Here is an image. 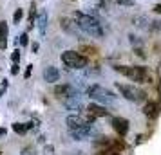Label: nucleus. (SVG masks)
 I'll return each instance as SVG.
<instances>
[{
    "instance_id": "f257e3e1",
    "label": "nucleus",
    "mask_w": 161,
    "mask_h": 155,
    "mask_svg": "<svg viewBox=\"0 0 161 155\" xmlns=\"http://www.w3.org/2000/svg\"><path fill=\"white\" fill-rule=\"evenodd\" d=\"M74 20L78 23L80 31L87 33L89 36H92V38H102L103 36V27H102V23H100V20H98L96 16L87 15V13H81V11H76V13H74Z\"/></svg>"
},
{
    "instance_id": "f03ea898",
    "label": "nucleus",
    "mask_w": 161,
    "mask_h": 155,
    "mask_svg": "<svg viewBox=\"0 0 161 155\" xmlns=\"http://www.w3.org/2000/svg\"><path fill=\"white\" fill-rule=\"evenodd\" d=\"M114 70L119 74H123L125 78H129L134 83H150L152 76L147 70L145 67H138V65H116Z\"/></svg>"
},
{
    "instance_id": "7ed1b4c3",
    "label": "nucleus",
    "mask_w": 161,
    "mask_h": 155,
    "mask_svg": "<svg viewBox=\"0 0 161 155\" xmlns=\"http://www.w3.org/2000/svg\"><path fill=\"white\" fill-rule=\"evenodd\" d=\"M87 96L91 97V99H94L96 103H103V105H110L118 99V96L112 90L105 89L102 85H96V83L87 87Z\"/></svg>"
},
{
    "instance_id": "20e7f679",
    "label": "nucleus",
    "mask_w": 161,
    "mask_h": 155,
    "mask_svg": "<svg viewBox=\"0 0 161 155\" xmlns=\"http://www.w3.org/2000/svg\"><path fill=\"white\" fill-rule=\"evenodd\" d=\"M116 89L127 101H132V103H143V101H147V92L138 89V87H134V85L116 83Z\"/></svg>"
},
{
    "instance_id": "39448f33",
    "label": "nucleus",
    "mask_w": 161,
    "mask_h": 155,
    "mask_svg": "<svg viewBox=\"0 0 161 155\" xmlns=\"http://www.w3.org/2000/svg\"><path fill=\"white\" fill-rule=\"evenodd\" d=\"M60 59H62V63H64L67 69H76V70H78V69H85V67H87V58L81 56L80 52H76V51L62 52Z\"/></svg>"
},
{
    "instance_id": "423d86ee",
    "label": "nucleus",
    "mask_w": 161,
    "mask_h": 155,
    "mask_svg": "<svg viewBox=\"0 0 161 155\" xmlns=\"http://www.w3.org/2000/svg\"><path fill=\"white\" fill-rule=\"evenodd\" d=\"M78 94V90L74 89L73 85H69V83H64V85H56L54 87V96L58 97V99H69L71 96H76Z\"/></svg>"
},
{
    "instance_id": "0eeeda50",
    "label": "nucleus",
    "mask_w": 161,
    "mask_h": 155,
    "mask_svg": "<svg viewBox=\"0 0 161 155\" xmlns=\"http://www.w3.org/2000/svg\"><path fill=\"white\" fill-rule=\"evenodd\" d=\"M65 123H67V128H69V130H85L89 126V123L81 117L80 114H71V116L67 117Z\"/></svg>"
},
{
    "instance_id": "6e6552de",
    "label": "nucleus",
    "mask_w": 161,
    "mask_h": 155,
    "mask_svg": "<svg viewBox=\"0 0 161 155\" xmlns=\"http://www.w3.org/2000/svg\"><path fill=\"white\" fill-rule=\"evenodd\" d=\"M64 103H65V108H67V110H73V112H76V114H80L81 110H85V106H83V101H81V96H80V94L71 96L69 99H65Z\"/></svg>"
},
{
    "instance_id": "1a4fd4ad",
    "label": "nucleus",
    "mask_w": 161,
    "mask_h": 155,
    "mask_svg": "<svg viewBox=\"0 0 161 155\" xmlns=\"http://www.w3.org/2000/svg\"><path fill=\"white\" fill-rule=\"evenodd\" d=\"M60 25H62V29L65 31V33L73 34V36H80V27H78V23H76L74 18H62Z\"/></svg>"
},
{
    "instance_id": "9d476101",
    "label": "nucleus",
    "mask_w": 161,
    "mask_h": 155,
    "mask_svg": "<svg viewBox=\"0 0 161 155\" xmlns=\"http://www.w3.org/2000/svg\"><path fill=\"white\" fill-rule=\"evenodd\" d=\"M112 128L116 130V133L119 137H125L129 133V121L125 117H114L112 119Z\"/></svg>"
},
{
    "instance_id": "9b49d317",
    "label": "nucleus",
    "mask_w": 161,
    "mask_h": 155,
    "mask_svg": "<svg viewBox=\"0 0 161 155\" xmlns=\"http://www.w3.org/2000/svg\"><path fill=\"white\" fill-rule=\"evenodd\" d=\"M85 110L91 112L96 119H98V117H109V116H110V112L107 110L105 106H102V105H98V103H91Z\"/></svg>"
},
{
    "instance_id": "f8f14e48",
    "label": "nucleus",
    "mask_w": 161,
    "mask_h": 155,
    "mask_svg": "<svg viewBox=\"0 0 161 155\" xmlns=\"http://www.w3.org/2000/svg\"><path fill=\"white\" fill-rule=\"evenodd\" d=\"M44 80L47 83L58 81V80H60V70L56 69V67H53V65L45 67V69H44Z\"/></svg>"
},
{
    "instance_id": "ddd939ff",
    "label": "nucleus",
    "mask_w": 161,
    "mask_h": 155,
    "mask_svg": "<svg viewBox=\"0 0 161 155\" xmlns=\"http://www.w3.org/2000/svg\"><path fill=\"white\" fill-rule=\"evenodd\" d=\"M143 114H145L148 119H156L158 116H159V105L154 103V101L145 103V106H143Z\"/></svg>"
},
{
    "instance_id": "4468645a",
    "label": "nucleus",
    "mask_w": 161,
    "mask_h": 155,
    "mask_svg": "<svg viewBox=\"0 0 161 155\" xmlns=\"http://www.w3.org/2000/svg\"><path fill=\"white\" fill-rule=\"evenodd\" d=\"M47 20H49V16H47V11L42 9L40 13H38V18H36V27H38V33L44 36L45 31H47Z\"/></svg>"
},
{
    "instance_id": "2eb2a0df",
    "label": "nucleus",
    "mask_w": 161,
    "mask_h": 155,
    "mask_svg": "<svg viewBox=\"0 0 161 155\" xmlns=\"http://www.w3.org/2000/svg\"><path fill=\"white\" fill-rule=\"evenodd\" d=\"M8 47V22L0 20V49L4 51Z\"/></svg>"
},
{
    "instance_id": "dca6fc26",
    "label": "nucleus",
    "mask_w": 161,
    "mask_h": 155,
    "mask_svg": "<svg viewBox=\"0 0 161 155\" xmlns=\"http://www.w3.org/2000/svg\"><path fill=\"white\" fill-rule=\"evenodd\" d=\"M132 23H134L136 27H139V29H145V31H148L150 27H152V25H150L152 22H150L147 16H134V18H132Z\"/></svg>"
},
{
    "instance_id": "f3484780",
    "label": "nucleus",
    "mask_w": 161,
    "mask_h": 155,
    "mask_svg": "<svg viewBox=\"0 0 161 155\" xmlns=\"http://www.w3.org/2000/svg\"><path fill=\"white\" fill-rule=\"evenodd\" d=\"M13 130H15L16 133H25L27 132V126L24 125V123H15V125H13Z\"/></svg>"
},
{
    "instance_id": "a211bd4d",
    "label": "nucleus",
    "mask_w": 161,
    "mask_h": 155,
    "mask_svg": "<svg viewBox=\"0 0 161 155\" xmlns=\"http://www.w3.org/2000/svg\"><path fill=\"white\" fill-rule=\"evenodd\" d=\"M20 155H38V153H36V150H35L33 146H25L22 152H20Z\"/></svg>"
},
{
    "instance_id": "6ab92c4d",
    "label": "nucleus",
    "mask_w": 161,
    "mask_h": 155,
    "mask_svg": "<svg viewBox=\"0 0 161 155\" xmlns=\"http://www.w3.org/2000/svg\"><path fill=\"white\" fill-rule=\"evenodd\" d=\"M22 16H24V11H22L20 8H18V9L15 11V15H13V22H15V23H18L20 20H22Z\"/></svg>"
},
{
    "instance_id": "aec40b11",
    "label": "nucleus",
    "mask_w": 161,
    "mask_h": 155,
    "mask_svg": "<svg viewBox=\"0 0 161 155\" xmlns=\"http://www.w3.org/2000/svg\"><path fill=\"white\" fill-rule=\"evenodd\" d=\"M11 59H13V63H18V61H20V51H18V49L11 54Z\"/></svg>"
},
{
    "instance_id": "412c9836",
    "label": "nucleus",
    "mask_w": 161,
    "mask_h": 155,
    "mask_svg": "<svg viewBox=\"0 0 161 155\" xmlns=\"http://www.w3.org/2000/svg\"><path fill=\"white\" fill-rule=\"evenodd\" d=\"M130 44L132 45H138V47H141V40H138V36H134V34H130Z\"/></svg>"
},
{
    "instance_id": "4be33fe9",
    "label": "nucleus",
    "mask_w": 161,
    "mask_h": 155,
    "mask_svg": "<svg viewBox=\"0 0 161 155\" xmlns=\"http://www.w3.org/2000/svg\"><path fill=\"white\" fill-rule=\"evenodd\" d=\"M112 2H116V4H121V6H132V4H134L132 0H112Z\"/></svg>"
},
{
    "instance_id": "5701e85b",
    "label": "nucleus",
    "mask_w": 161,
    "mask_h": 155,
    "mask_svg": "<svg viewBox=\"0 0 161 155\" xmlns=\"http://www.w3.org/2000/svg\"><path fill=\"white\" fill-rule=\"evenodd\" d=\"M27 38H29V36H27V34H25V33H24L22 36H20V45H27V42H29V40H27Z\"/></svg>"
},
{
    "instance_id": "b1692460",
    "label": "nucleus",
    "mask_w": 161,
    "mask_h": 155,
    "mask_svg": "<svg viewBox=\"0 0 161 155\" xmlns=\"http://www.w3.org/2000/svg\"><path fill=\"white\" fill-rule=\"evenodd\" d=\"M11 74H13V76L18 74V63H13V67H11Z\"/></svg>"
},
{
    "instance_id": "393cba45",
    "label": "nucleus",
    "mask_w": 161,
    "mask_h": 155,
    "mask_svg": "<svg viewBox=\"0 0 161 155\" xmlns=\"http://www.w3.org/2000/svg\"><path fill=\"white\" fill-rule=\"evenodd\" d=\"M31 72H33V65H29L27 69H25V74H24V76H25V78H29V76H31Z\"/></svg>"
},
{
    "instance_id": "a878e982",
    "label": "nucleus",
    "mask_w": 161,
    "mask_h": 155,
    "mask_svg": "<svg viewBox=\"0 0 161 155\" xmlns=\"http://www.w3.org/2000/svg\"><path fill=\"white\" fill-rule=\"evenodd\" d=\"M6 89H8V80H4V81H2V85H0V90H2V92H4Z\"/></svg>"
},
{
    "instance_id": "bb28decb",
    "label": "nucleus",
    "mask_w": 161,
    "mask_h": 155,
    "mask_svg": "<svg viewBox=\"0 0 161 155\" xmlns=\"http://www.w3.org/2000/svg\"><path fill=\"white\" fill-rule=\"evenodd\" d=\"M154 11H156L158 15H161V4H156V6H154Z\"/></svg>"
},
{
    "instance_id": "cd10ccee",
    "label": "nucleus",
    "mask_w": 161,
    "mask_h": 155,
    "mask_svg": "<svg viewBox=\"0 0 161 155\" xmlns=\"http://www.w3.org/2000/svg\"><path fill=\"white\" fill-rule=\"evenodd\" d=\"M6 137V128H0V139Z\"/></svg>"
},
{
    "instance_id": "c85d7f7f",
    "label": "nucleus",
    "mask_w": 161,
    "mask_h": 155,
    "mask_svg": "<svg viewBox=\"0 0 161 155\" xmlns=\"http://www.w3.org/2000/svg\"><path fill=\"white\" fill-rule=\"evenodd\" d=\"M74 155H83V152H76V153H74Z\"/></svg>"
}]
</instances>
